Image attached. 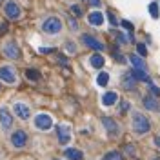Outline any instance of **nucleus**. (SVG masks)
<instances>
[{"mask_svg":"<svg viewBox=\"0 0 160 160\" xmlns=\"http://www.w3.org/2000/svg\"><path fill=\"white\" fill-rule=\"evenodd\" d=\"M131 75H133V78L135 80H140V82H148L149 84L151 80H149V75L146 73L144 69H133L131 71Z\"/></svg>","mask_w":160,"mask_h":160,"instance_id":"obj_18","label":"nucleus"},{"mask_svg":"<svg viewBox=\"0 0 160 160\" xmlns=\"http://www.w3.org/2000/svg\"><path fill=\"white\" fill-rule=\"evenodd\" d=\"M108 82H109V75L102 71V73H100L98 77H97V84H98V86H102V88H104V86H108Z\"/></svg>","mask_w":160,"mask_h":160,"instance_id":"obj_21","label":"nucleus"},{"mask_svg":"<svg viewBox=\"0 0 160 160\" xmlns=\"http://www.w3.org/2000/svg\"><path fill=\"white\" fill-rule=\"evenodd\" d=\"M117 100H118V95H117L115 91H108V93L102 97V104H104L106 108H109L113 104H117Z\"/></svg>","mask_w":160,"mask_h":160,"instance_id":"obj_14","label":"nucleus"},{"mask_svg":"<svg viewBox=\"0 0 160 160\" xmlns=\"http://www.w3.org/2000/svg\"><path fill=\"white\" fill-rule=\"evenodd\" d=\"M144 108H146V109H149V111L158 113V111H160V104H158V100L155 98V97L148 95V97L144 98Z\"/></svg>","mask_w":160,"mask_h":160,"instance_id":"obj_13","label":"nucleus"},{"mask_svg":"<svg viewBox=\"0 0 160 160\" xmlns=\"http://www.w3.org/2000/svg\"><path fill=\"white\" fill-rule=\"evenodd\" d=\"M69 26H71V29H77V28H78V24H77L75 18H69Z\"/></svg>","mask_w":160,"mask_h":160,"instance_id":"obj_33","label":"nucleus"},{"mask_svg":"<svg viewBox=\"0 0 160 160\" xmlns=\"http://www.w3.org/2000/svg\"><path fill=\"white\" fill-rule=\"evenodd\" d=\"M155 144H157V146H158V148H160V137H158V135L155 137Z\"/></svg>","mask_w":160,"mask_h":160,"instance_id":"obj_37","label":"nucleus"},{"mask_svg":"<svg viewBox=\"0 0 160 160\" xmlns=\"http://www.w3.org/2000/svg\"><path fill=\"white\" fill-rule=\"evenodd\" d=\"M15 115H17L18 118H22V120H29V117H31L29 106H26V104H22V102L15 104Z\"/></svg>","mask_w":160,"mask_h":160,"instance_id":"obj_9","label":"nucleus"},{"mask_svg":"<svg viewBox=\"0 0 160 160\" xmlns=\"http://www.w3.org/2000/svg\"><path fill=\"white\" fill-rule=\"evenodd\" d=\"M102 160H122V155H120L118 151H111L108 155H104Z\"/></svg>","mask_w":160,"mask_h":160,"instance_id":"obj_23","label":"nucleus"},{"mask_svg":"<svg viewBox=\"0 0 160 160\" xmlns=\"http://www.w3.org/2000/svg\"><path fill=\"white\" fill-rule=\"evenodd\" d=\"M129 109V104L128 102H122V111H128Z\"/></svg>","mask_w":160,"mask_h":160,"instance_id":"obj_35","label":"nucleus"},{"mask_svg":"<svg viewBox=\"0 0 160 160\" xmlns=\"http://www.w3.org/2000/svg\"><path fill=\"white\" fill-rule=\"evenodd\" d=\"M26 142H28V135L24 133V131H15L13 135H11V144L15 146V148H24L26 146Z\"/></svg>","mask_w":160,"mask_h":160,"instance_id":"obj_8","label":"nucleus"},{"mask_svg":"<svg viewBox=\"0 0 160 160\" xmlns=\"http://www.w3.org/2000/svg\"><path fill=\"white\" fill-rule=\"evenodd\" d=\"M71 13H75L77 17H80V15H82V9H80L78 6H71Z\"/></svg>","mask_w":160,"mask_h":160,"instance_id":"obj_30","label":"nucleus"},{"mask_svg":"<svg viewBox=\"0 0 160 160\" xmlns=\"http://www.w3.org/2000/svg\"><path fill=\"white\" fill-rule=\"evenodd\" d=\"M6 15H8V18H11V20L18 18L20 17L18 4H15V2H8V4H6Z\"/></svg>","mask_w":160,"mask_h":160,"instance_id":"obj_10","label":"nucleus"},{"mask_svg":"<svg viewBox=\"0 0 160 160\" xmlns=\"http://www.w3.org/2000/svg\"><path fill=\"white\" fill-rule=\"evenodd\" d=\"M42 29H44V33H48V35H57L62 29V22L57 17H49V18L42 24Z\"/></svg>","mask_w":160,"mask_h":160,"instance_id":"obj_2","label":"nucleus"},{"mask_svg":"<svg viewBox=\"0 0 160 160\" xmlns=\"http://www.w3.org/2000/svg\"><path fill=\"white\" fill-rule=\"evenodd\" d=\"M0 80H4L6 84H15L17 82V73L9 66H2L0 68Z\"/></svg>","mask_w":160,"mask_h":160,"instance_id":"obj_3","label":"nucleus"},{"mask_svg":"<svg viewBox=\"0 0 160 160\" xmlns=\"http://www.w3.org/2000/svg\"><path fill=\"white\" fill-rule=\"evenodd\" d=\"M108 18H109V22L113 24V26H118V24H120L118 20L115 18V15H113V13H108Z\"/></svg>","mask_w":160,"mask_h":160,"instance_id":"obj_28","label":"nucleus"},{"mask_svg":"<svg viewBox=\"0 0 160 160\" xmlns=\"http://www.w3.org/2000/svg\"><path fill=\"white\" fill-rule=\"evenodd\" d=\"M88 20H89L91 26H102V24H104V15H102L100 11H93V13H89Z\"/></svg>","mask_w":160,"mask_h":160,"instance_id":"obj_15","label":"nucleus"},{"mask_svg":"<svg viewBox=\"0 0 160 160\" xmlns=\"http://www.w3.org/2000/svg\"><path fill=\"white\" fill-rule=\"evenodd\" d=\"M117 40H118L120 44H126V42H128V38H126V37H124L122 33H118V35H117Z\"/></svg>","mask_w":160,"mask_h":160,"instance_id":"obj_31","label":"nucleus"},{"mask_svg":"<svg viewBox=\"0 0 160 160\" xmlns=\"http://www.w3.org/2000/svg\"><path fill=\"white\" fill-rule=\"evenodd\" d=\"M137 51H138L140 57H146V55H148V48H146V44H137Z\"/></svg>","mask_w":160,"mask_h":160,"instance_id":"obj_25","label":"nucleus"},{"mask_svg":"<svg viewBox=\"0 0 160 160\" xmlns=\"http://www.w3.org/2000/svg\"><path fill=\"white\" fill-rule=\"evenodd\" d=\"M129 62L133 64V69H144L146 71V62L140 58V57H137V55H129Z\"/></svg>","mask_w":160,"mask_h":160,"instance_id":"obj_17","label":"nucleus"},{"mask_svg":"<svg viewBox=\"0 0 160 160\" xmlns=\"http://www.w3.org/2000/svg\"><path fill=\"white\" fill-rule=\"evenodd\" d=\"M4 55H6L8 58H11V60L20 58V49H18V46H17L15 42H8V44L4 46Z\"/></svg>","mask_w":160,"mask_h":160,"instance_id":"obj_7","label":"nucleus"},{"mask_svg":"<svg viewBox=\"0 0 160 160\" xmlns=\"http://www.w3.org/2000/svg\"><path fill=\"white\" fill-rule=\"evenodd\" d=\"M57 135H58V142L60 144H68L69 138H71L69 126H66V124H58V126H57Z\"/></svg>","mask_w":160,"mask_h":160,"instance_id":"obj_6","label":"nucleus"},{"mask_svg":"<svg viewBox=\"0 0 160 160\" xmlns=\"http://www.w3.org/2000/svg\"><path fill=\"white\" fill-rule=\"evenodd\" d=\"M40 53H51V49H49V48H42V49H40Z\"/></svg>","mask_w":160,"mask_h":160,"instance_id":"obj_36","label":"nucleus"},{"mask_svg":"<svg viewBox=\"0 0 160 160\" xmlns=\"http://www.w3.org/2000/svg\"><path fill=\"white\" fill-rule=\"evenodd\" d=\"M66 158H69V160H82V158H84V155H82V151H80V149L69 148V149H66Z\"/></svg>","mask_w":160,"mask_h":160,"instance_id":"obj_19","label":"nucleus"},{"mask_svg":"<svg viewBox=\"0 0 160 160\" xmlns=\"http://www.w3.org/2000/svg\"><path fill=\"white\" fill-rule=\"evenodd\" d=\"M93 8H100V0H88Z\"/></svg>","mask_w":160,"mask_h":160,"instance_id":"obj_34","label":"nucleus"},{"mask_svg":"<svg viewBox=\"0 0 160 160\" xmlns=\"http://www.w3.org/2000/svg\"><path fill=\"white\" fill-rule=\"evenodd\" d=\"M149 13H151V17H153V18L157 20L160 17V11H158V4H157V2H151L149 4Z\"/></svg>","mask_w":160,"mask_h":160,"instance_id":"obj_22","label":"nucleus"},{"mask_svg":"<svg viewBox=\"0 0 160 160\" xmlns=\"http://www.w3.org/2000/svg\"><path fill=\"white\" fill-rule=\"evenodd\" d=\"M151 128V124H149V120L146 118L142 113H133V131L137 133V135H146L148 131H149Z\"/></svg>","mask_w":160,"mask_h":160,"instance_id":"obj_1","label":"nucleus"},{"mask_svg":"<svg viewBox=\"0 0 160 160\" xmlns=\"http://www.w3.org/2000/svg\"><path fill=\"white\" fill-rule=\"evenodd\" d=\"M151 160H160V158H158V157H153V158H151Z\"/></svg>","mask_w":160,"mask_h":160,"instance_id":"obj_38","label":"nucleus"},{"mask_svg":"<svg viewBox=\"0 0 160 160\" xmlns=\"http://www.w3.org/2000/svg\"><path fill=\"white\" fill-rule=\"evenodd\" d=\"M68 51H69V53H75V51H77V48H75L73 42H68Z\"/></svg>","mask_w":160,"mask_h":160,"instance_id":"obj_32","label":"nucleus"},{"mask_svg":"<svg viewBox=\"0 0 160 160\" xmlns=\"http://www.w3.org/2000/svg\"><path fill=\"white\" fill-rule=\"evenodd\" d=\"M35 126L38 128V129H44V131H48L53 126V118H51L49 115H37V118H35Z\"/></svg>","mask_w":160,"mask_h":160,"instance_id":"obj_5","label":"nucleus"},{"mask_svg":"<svg viewBox=\"0 0 160 160\" xmlns=\"http://www.w3.org/2000/svg\"><path fill=\"white\" fill-rule=\"evenodd\" d=\"M26 77H28L29 80H35V82H37V80L40 78V73L37 69H28L26 71Z\"/></svg>","mask_w":160,"mask_h":160,"instance_id":"obj_24","label":"nucleus"},{"mask_svg":"<svg viewBox=\"0 0 160 160\" xmlns=\"http://www.w3.org/2000/svg\"><path fill=\"white\" fill-rule=\"evenodd\" d=\"M0 124H2L4 129H9L11 126H13V117H11V113L6 108L0 109Z\"/></svg>","mask_w":160,"mask_h":160,"instance_id":"obj_11","label":"nucleus"},{"mask_svg":"<svg viewBox=\"0 0 160 160\" xmlns=\"http://www.w3.org/2000/svg\"><path fill=\"white\" fill-rule=\"evenodd\" d=\"M124 149H126V155H129V157H133V155H135V148H133V146H129V144H128Z\"/></svg>","mask_w":160,"mask_h":160,"instance_id":"obj_29","label":"nucleus"},{"mask_svg":"<svg viewBox=\"0 0 160 160\" xmlns=\"http://www.w3.org/2000/svg\"><path fill=\"white\" fill-rule=\"evenodd\" d=\"M82 42H84L88 48H91V49H95V51H104L106 49V46H104L100 40H97L95 37H91V35H84V37H82Z\"/></svg>","mask_w":160,"mask_h":160,"instance_id":"obj_4","label":"nucleus"},{"mask_svg":"<svg viewBox=\"0 0 160 160\" xmlns=\"http://www.w3.org/2000/svg\"><path fill=\"white\" fill-rule=\"evenodd\" d=\"M149 91H151L153 97H160V88L158 86H155V84H151V82H149Z\"/></svg>","mask_w":160,"mask_h":160,"instance_id":"obj_27","label":"nucleus"},{"mask_svg":"<svg viewBox=\"0 0 160 160\" xmlns=\"http://www.w3.org/2000/svg\"><path fill=\"white\" fill-rule=\"evenodd\" d=\"M89 62H91V66H93V68L100 69V68L104 66V62H106V60H104V57H102V55L95 53V55H91V57H89Z\"/></svg>","mask_w":160,"mask_h":160,"instance_id":"obj_20","label":"nucleus"},{"mask_svg":"<svg viewBox=\"0 0 160 160\" xmlns=\"http://www.w3.org/2000/svg\"><path fill=\"white\" fill-rule=\"evenodd\" d=\"M120 26H122V28H126L129 33H133V29H135V26H133L131 22H128V20H120Z\"/></svg>","mask_w":160,"mask_h":160,"instance_id":"obj_26","label":"nucleus"},{"mask_svg":"<svg viewBox=\"0 0 160 160\" xmlns=\"http://www.w3.org/2000/svg\"><path fill=\"white\" fill-rule=\"evenodd\" d=\"M135 82H137V80L133 78V75H131V73H126V75L122 77V86H124L128 91L135 89Z\"/></svg>","mask_w":160,"mask_h":160,"instance_id":"obj_16","label":"nucleus"},{"mask_svg":"<svg viewBox=\"0 0 160 160\" xmlns=\"http://www.w3.org/2000/svg\"><path fill=\"white\" fill-rule=\"evenodd\" d=\"M102 124H104V128L108 129V133H109L111 137H115V135L118 133V124H117L113 118H109V117H104V118H102Z\"/></svg>","mask_w":160,"mask_h":160,"instance_id":"obj_12","label":"nucleus"}]
</instances>
